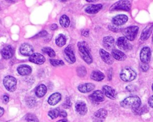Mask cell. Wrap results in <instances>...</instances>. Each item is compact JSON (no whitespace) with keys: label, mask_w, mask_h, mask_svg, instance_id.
Here are the masks:
<instances>
[{"label":"cell","mask_w":153,"mask_h":122,"mask_svg":"<svg viewBox=\"0 0 153 122\" xmlns=\"http://www.w3.org/2000/svg\"><path fill=\"white\" fill-rule=\"evenodd\" d=\"M128 20V17L126 15L120 14L114 17L112 19V23L114 25L119 26L125 24Z\"/></svg>","instance_id":"9"},{"label":"cell","mask_w":153,"mask_h":122,"mask_svg":"<svg viewBox=\"0 0 153 122\" xmlns=\"http://www.w3.org/2000/svg\"><path fill=\"white\" fill-rule=\"evenodd\" d=\"M111 54L112 57L118 61H124L127 58L126 54L123 52L117 49H112Z\"/></svg>","instance_id":"20"},{"label":"cell","mask_w":153,"mask_h":122,"mask_svg":"<svg viewBox=\"0 0 153 122\" xmlns=\"http://www.w3.org/2000/svg\"><path fill=\"white\" fill-rule=\"evenodd\" d=\"M140 67L143 71H146L149 68V66L148 64H144V63H141L140 64Z\"/></svg>","instance_id":"37"},{"label":"cell","mask_w":153,"mask_h":122,"mask_svg":"<svg viewBox=\"0 0 153 122\" xmlns=\"http://www.w3.org/2000/svg\"><path fill=\"white\" fill-rule=\"evenodd\" d=\"M94 89V85L91 83H87L79 85L78 87V89L81 93H87Z\"/></svg>","instance_id":"19"},{"label":"cell","mask_w":153,"mask_h":122,"mask_svg":"<svg viewBox=\"0 0 153 122\" xmlns=\"http://www.w3.org/2000/svg\"><path fill=\"white\" fill-rule=\"evenodd\" d=\"M138 31L139 27L137 26H132L124 29L123 31V33L127 40L132 41L136 38Z\"/></svg>","instance_id":"5"},{"label":"cell","mask_w":153,"mask_h":122,"mask_svg":"<svg viewBox=\"0 0 153 122\" xmlns=\"http://www.w3.org/2000/svg\"><path fill=\"white\" fill-rule=\"evenodd\" d=\"M102 90L103 94H105L108 98L112 99H114L116 98L117 93L115 89H113L112 87L108 85H105L102 87Z\"/></svg>","instance_id":"14"},{"label":"cell","mask_w":153,"mask_h":122,"mask_svg":"<svg viewBox=\"0 0 153 122\" xmlns=\"http://www.w3.org/2000/svg\"><path fill=\"white\" fill-rule=\"evenodd\" d=\"M60 111V110L59 108H56L49 111L48 114L50 118H51L52 119H55L59 116Z\"/></svg>","instance_id":"30"},{"label":"cell","mask_w":153,"mask_h":122,"mask_svg":"<svg viewBox=\"0 0 153 122\" xmlns=\"http://www.w3.org/2000/svg\"><path fill=\"white\" fill-rule=\"evenodd\" d=\"M66 42V37L63 34H59L56 39V44L60 47L64 46Z\"/></svg>","instance_id":"28"},{"label":"cell","mask_w":153,"mask_h":122,"mask_svg":"<svg viewBox=\"0 0 153 122\" xmlns=\"http://www.w3.org/2000/svg\"><path fill=\"white\" fill-rule=\"evenodd\" d=\"M20 53L25 56H31L33 53V48L28 43H23L20 48Z\"/></svg>","instance_id":"11"},{"label":"cell","mask_w":153,"mask_h":122,"mask_svg":"<svg viewBox=\"0 0 153 122\" xmlns=\"http://www.w3.org/2000/svg\"><path fill=\"white\" fill-rule=\"evenodd\" d=\"M152 43L153 44V35H152Z\"/></svg>","instance_id":"47"},{"label":"cell","mask_w":153,"mask_h":122,"mask_svg":"<svg viewBox=\"0 0 153 122\" xmlns=\"http://www.w3.org/2000/svg\"><path fill=\"white\" fill-rule=\"evenodd\" d=\"M47 90V87L44 85L41 84L36 88L35 94L36 96H38V98H41L45 95Z\"/></svg>","instance_id":"25"},{"label":"cell","mask_w":153,"mask_h":122,"mask_svg":"<svg viewBox=\"0 0 153 122\" xmlns=\"http://www.w3.org/2000/svg\"><path fill=\"white\" fill-rule=\"evenodd\" d=\"M81 34L82 36H85V37H87L89 35V30L88 29H85V30H83L81 32Z\"/></svg>","instance_id":"38"},{"label":"cell","mask_w":153,"mask_h":122,"mask_svg":"<svg viewBox=\"0 0 153 122\" xmlns=\"http://www.w3.org/2000/svg\"><path fill=\"white\" fill-rule=\"evenodd\" d=\"M76 72H77V74L79 76L82 77V76H84L86 74L87 71H86L85 68L84 67L81 66V67H78V68L76 70Z\"/></svg>","instance_id":"33"},{"label":"cell","mask_w":153,"mask_h":122,"mask_svg":"<svg viewBox=\"0 0 153 122\" xmlns=\"http://www.w3.org/2000/svg\"><path fill=\"white\" fill-rule=\"evenodd\" d=\"M152 29H153V24H149L147 26L142 32V33L140 35V39L142 40H147L152 33Z\"/></svg>","instance_id":"23"},{"label":"cell","mask_w":153,"mask_h":122,"mask_svg":"<svg viewBox=\"0 0 153 122\" xmlns=\"http://www.w3.org/2000/svg\"><path fill=\"white\" fill-rule=\"evenodd\" d=\"M42 51L43 52L47 54L51 58H54L56 56V53L51 48L45 47L42 49Z\"/></svg>","instance_id":"31"},{"label":"cell","mask_w":153,"mask_h":122,"mask_svg":"<svg viewBox=\"0 0 153 122\" xmlns=\"http://www.w3.org/2000/svg\"><path fill=\"white\" fill-rule=\"evenodd\" d=\"M117 45L120 49L123 51H128L131 48V46L130 43L128 42V40L125 37H120L117 40Z\"/></svg>","instance_id":"8"},{"label":"cell","mask_w":153,"mask_h":122,"mask_svg":"<svg viewBox=\"0 0 153 122\" xmlns=\"http://www.w3.org/2000/svg\"><path fill=\"white\" fill-rule=\"evenodd\" d=\"M78 48L84 61L88 64H91L93 59L87 43L85 42H79L78 43Z\"/></svg>","instance_id":"2"},{"label":"cell","mask_w":153,"mask_h":122,"mask_svg":"<svg viewBox=\"0 0 153 122\" xmlns=\"http://www.w3.org/2000/svg\"><path fill=\"white\" fill-rule=\"evenodd\" d=\"M29 61L36 64H42L45 62V58L39 53H34L29 57Z\"/></svg>","instance_id":"13"},{"label":"cell","mask_w":153,"mask_h":122,"mask_svg":"<svg viewBox=\"0 0 153 122\" xmlns=\"http://www.w3.org/2000/svg\"><path fill=\"white\" fill-rule=\"evenodd\" d=\"M87 1L89 2H95L96 1H95V0H87Z\"/></svg>","instance_id":"45"},{"label":"cell","mask_w":153,"mask_h":122,"mask_svg":"<svg viewBox=\"0 0 153 122\" xmlns=\"http://www.w3.org/2000/svg\"><path fill=\"white\" fill-rule=\"evenodd\" d=\"M94 122H102L101 120H96V121H95Z\"/></svg>","instance_id":"46"},{"label":"cell","mask_w":153,"mask_h":122,"mask_svg":"<svg viewBox=\"0 0 153 122\" xmlns=\"http://www.w3.org/2000/svg\"><path fill=\"white\" fill-rule=\"evenodd\" d=\"M47 32L45 30H42V31L39 32L38 34H36L32 38H38V37H44V36H47Z\"/></svg>","instance_id":"35"},{"label":"cell","mask_w":153,"mask_h":122,"mask_svg":"<svg viewBox=\"0 0 153 122\" xmlns=\"http://www.w3.org/2000/svg\"><path fill=\"white\" fill-rule=\"evenodd\" d=\"M57 122H67V120L66 119H62V120H60L57 121Z\"/></svg>","instance_id":"44"},{"label":"cell","mask_w":153,"mask_h":122,"mask_svg":"<svg viewBox=\"0 0 153 122\" xmlns=\"http://www.w3.org/2000/svg\"><path fill=\"white\" fill-rule=\"evenodd\" d=\"M59 23L62 27L64 28H67L69 26L70 24L69 18L66 15H63L60 18Z\"/></svg>","instance_id":"27"},{"label":"cell","mask_w":153,"mask_h":122,"mask_svg":"<svg viewBox=\"0 0 153 122\" xmlns=\"http://www.w3.org/2000/svg\"><path fill=\"white\" fill-rule=\"evenodd\" d=\"M120 78L124 82H130L133 80L136 77V73L134 70L130 67L123 68L120 74Z\"/></svg>","instance_id":"3"},{"label":"cell","mask_w":153,"mask_h":122,"mask_svg":"<svg viewBox=\"0 0 153 122\" xmlns=\"http://www.w3.org/2000/svg\"><path fill=\"white\" fill-rule=\"evenodd\" d=\"M4 110L2 107H0V117L4 114Z\"/></svg>","instance_id":"43"},{"label":"cell","mask_w":153,"mask_h":122,"mask_svg":"<svg viewBox=\"0 0 153 122\" xmlns=\"http://www.w3.org/2000/svg\"><path fill=\"white\" fill-rule=\"evenodd\" d=\"M61 94L59 92H56L53 93L50 96L48 99V102L51 105H56L61 99Z\"/></svg>","instance_id":"22"},{"label":"cell","mask_w":153,"mask_h":122,"mask_svg":"<svg viewBox=\"0 0 153 122\" xmlns=\"http://www.w3.org/2000/svg\"><path fill=\"white\" fill-rule=\"evenodd\" d=\"M107 111L104 109V108H101L97 110L95 113H94V116L100 119H103L105 118L107 116Z\"/></svg>","instance_id":"29"},{"label":"cell","mask_w":153,"mask_h":122,"mask_svg":"<svg viewBox=\"0 0 153 122\" xmlns=\"http://www.w3.org/2000/svg\"><path fill=\"white\" fill-rule=\"evenodd\" d=\"M151 57V52L149 47H143L140 52V58L142 63L148 64L150 61Z\"/></svg>","instance_id":"7"},{"label":"cell","mask_w":153,"mask_h":122,"mask_svg":"<svg viewBox=\"0 0 153 122\" xmlns=\"http://www.w3.org/2000/svg\"><path fill=\"white\" fill-rule=\"evenodd\" d=\"M131 2L130 1H118L114 4L110 8L111 11L123 10L128 11L130 10Z\"/></svg>","instance_id":"4"},{"label":"cell","mask_w":153,"mask_h":122,"mask_svg":"<svg viewBox=\"0 0 153 122\" xmlns=\"http://www.w3.org/2000/svg\"><path fill=\"white\" fill-rule=\"evenodd\" d=\"M50 62L51 65L53 66H59V65H64V62L62 60H56V59H50Z\"/></svg>","instance_id":"34"},{"label":"cell","mask_w":153,"mask_h":122,"mask_svg":"<svg viewBox=\"0 0 153 122\" xmlns=\"http://www.w3.org/2000/svg\"><path fill=\"white\" fill-rule=\"evenodd\" d=\"M102 8V4L90 5L87 7L85 9V11L88 14H96Z\"/></svg>","instance_id":"24"},{"label":"cell","mask_w":153,"mask_h":122,"mask_svg":"<svg viewBox=\"0 0 153 122\" xmlns=\"http://www.w3.org/2000/svg\"><path fill=\"white\" fill-rule=\"evenodd\" d=\"M65 54L66 55V57L68 59V61L71 62V64L74 63L76 61V58L74 54V50L71 45H68L65 49Z\"/></svg>","instance_id":"12"},{"label":"cell","mask_w":153,"mask_h":122,"mask_svg":"<svg viewBox=\"0 0 153 122\" xmlns=\"http://www.w3.org/2000/svg\"><path fill=\"white\" fill-rule=\"evenodd\" d=\"M3 84L7 90L14 92L16 89L17 80L11 76H7L3 80Z\"/></svg>","instance_id":"6"},{"label":"cell","mask_w":153,"mask_h":122,"mask_svg":"<svg viewBox=\"0 0 153 122\" xmlns=\"http://www.w3.org/2000/svg\"><path fill=\"white\" fill-rule=\"evenodd\" d=\"M75 111L76 112L81 115H84L87 112V107L85 102L82 101H79L75 104Z\"/></svg>","instance_id":"10"},{"label":"cell","mask_w":153,"mask_h":122,"mask_svg":"<svg viewBox=\"0 0 153 122\" xmlns=\"http://www.w3.org/2000/svg\"><path fill=\"white\" fill-rule=\"evenodd\" d=\"M90 99L94 102H100L104 101V95L103 92L100 90H96L90 96Z\"/></svg>","instance_id":"16"},{"label":"cell","mask_w":153,"mask_h":122,"mask_svg":"<svg viewBox=\"0 0 153 122\" xmlns=\"http://www.w3.org/2000/svg\"><path fill=\"white\" fill-rule=\"evenodd\" d=\"M25 119L27 122H39L36 117L34 114L30 113L27 114L25 117Z\"/></svg>","instance_id":"32"},{"label":"cell","mask_w":153,"mask_h":122,"mask_svg":"<svg viewBox=\"0 0 153 122\" xmlns=\"http://www.w3.org/2000/svg\"><path fill=\"white\" fill-rule=\"evenodd\" d=\"M100 56L102 58V60L108 64H112L114 62V59L113 57L109 54L108 52H106L103 49H100L99 51Z\"/></svg>","instance_id":"17"},{"label":"cell","mask_w":153,"mask_h":122,"mask_svg":"<svg viewBox=\"0 0 153 122\" xmlns=\"http://www.w3.org/2000/svg\"><path fill=\"white\" fill-rule=\"evenodd\" d=\"M14 54V49L11 45H7L4 46L1 51L2 57L4 59H10L11 58Z\"/></svg>","instance_id":"15"},{"label":"cell","mask_w":153,"mask_h":122,"mask_svg":"<svg viewBox=\"0 0 153 122\" xmlns=\"http://www.w3.org/2000/svg\"><path fill=\"white\" fill-rule=\"evenodd\" d=\"M59 116L62 117H66L67 116V113H66V112L65 111L60 110Z\"/></svg>","instance_id":"39"},{"label":"cell","mask_w":153,"mask_h":122,"mask_svg":"<svg viewBox=\"0 0 153 122\" xmlns=\"http://www.w3.org/2000/svg\"><path fill=\"white\" fill-rule=\"evenodd\" d=\"M90 77L94 80L101 81L105 78V75L99 71H93L91 73Z\"/></svg>","instance_id":"26"},{"label":"cell","mask_w":153,"mask_h":122,"mask_svg":"<svg viewBox=\"0 0 153 122\" xmlns=\"http://www.w3.org/2000/svg\"><path fill=\"white\" fill-rule=\"evenodd\" d=\"M120 104L123 108H131L133 111H134L140 107L141 101L137 96H130L123 100Z\"/></svg>","instance_id":"1"},{"label":"cell","mask_w":153,"mask_h":122,"mask_svg":"<svg viewBox=\"0 0 153 122\" xmlns=\"http://www.w3.org/2000/svg\"><path fill=\"white\" fill-rule=\"evenodd\" d=\"M148 104L149 105L153 108V95H152L148 99Z\"/></svg>","instance_id":"40"},{"label":"cell","mask_w":153,"mask_h":122,"mask_svg":"<svg viewBox=\"0 0 153 122\" xmlns=\"http://www.w3.org/2000/svg\"><path fill=\"white\" fill-rule=\"evenodd\" d=\"M71 106V102L69 98H66V101L63 104V107L65 108H69Z\"/></svg>","instance_id":"36"},{"label":"cell","mask_w":153,"mask_h":122,"mask_svg":"<svg viewBox=\"0 0 153 122\" xmlns=\"http://www.w3.org/2000/svg\"><path fill=\"white\" fill-rule=\"evenodd\" d=\"M17 72L19 74L22 76H26L29 75L32 72V68L31 67L26 64H23L18 67L17 68Z\"/></svg>","instance_id":"21"},{"label":"cell","mask_w":153,"mask_h":122,"mask_svg":"<svg viewBox=\"0 0 153 122\" xmlns=\"http://www.w3.org/2000/svg\"><path fill=\"white\" fill-rule=\"evenodd\" d=\"M2 100H3V102L4 104H7L9 101V97L7 95H5L2 96Z\"/></svg>","instance_id":"41"},{"label":"cell","mask_w":153,"mask_h":122,"mask_svg":"<svg viewBox=\"0 0 153 122\" xmlns=\"http://www.w3.org/2000/svg\"><path fill=\"white\" fill-rule=\"evenodd\" d=\"M152 91H153V84H152Z\"/></svg>","instance_id":"48"},{"label":"cell","mask_w":153,"mask_h":122,"mask_svg":"<svg viewBox=\"0 0 153 122\" xmlns=\"http://www.w3.org/2000/svg\"><path fill=\"white\" fill-rule=\"evenodd\" d=\"M103 45L107 49H111L115 46V40L112 36H105L103 39Z\"/></svg>","instance_id":"18"},{"label":"cell","mask_w":153,"mask_h":122,"mask_svg":"<svg viewBox=\"0 0 153 122\" xmlns=\"http://www.w3.org/2000/svg\"><path fill=\"white\" fill-rule=\"evenodd\" d=\"M57 28H58V27H57V25L56 24H51V26H50V29H51V30H56Z\"/></svg>","instance_id":"42"}]
</instances>
